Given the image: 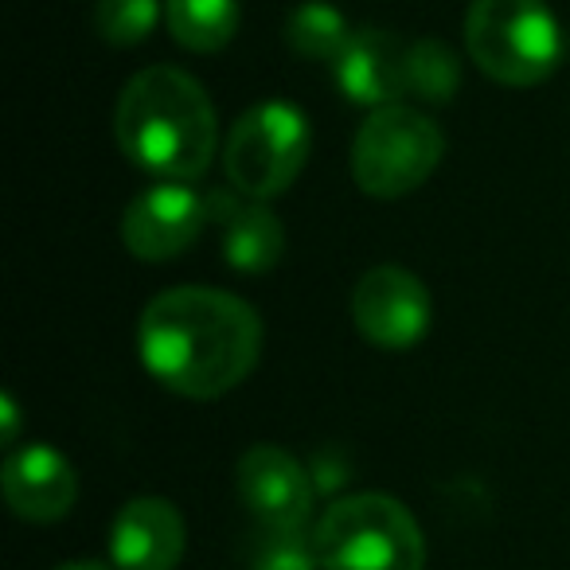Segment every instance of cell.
Segmentation results:
<instances>
[{
  "label": "cell",
  "mask_w": 570,
  "mask_h": 570,
  "mask_svg": "<svg viewBox=\"0 0 570 570\" xmlns=\"http://www.w3.org/2000/svg\"><path fill=\"white\" fill-rule=\"evenodd\" d=\"M141 360L157 383L184 399H219L254 372L262 321L243 297L207 285L157 294L137 328Z\"/></svg>",
  "instance_id": "cell-1"
},
{
  "label": "cell",
  "mask_w": 570,
  "mask_h": 570,
  "mask_svg": "<svg viewBox=\"0 0 570 570\" xmlns=\"http://www.w3.org/2000/svg\"><path fill=\"white\" fill-rule=\"evenodd\" d=\"M118 145L141 173L165 184H191L212 168L219 145V118L180 67H145L121 87L114 110Z\"/></svg>",
  "instance_id": "cell-2"
},
{
  "label": "cell",
  "mask_w": 570,
  "mask_h": 570,
  "mask_svg": "<svg viewBox=\"0 0 570 570\" xmlns=\"http://www.w3.org/2000/svg\"><path fill=\"white\" fill-rule=\"evenodd\" d=\"M321 570H422L426 567V539L406 504L387 492H356L328 512L317 528Z\"/></svg>",
  "instance_id": "cell-3"
},
{
  "label": "cell",
  "mask_w": 570,
  "mask_h": 570,
  "mask_svg": "<svg viewBox=\"0 0 570 570\" xmlns=\"http://www.w3.org/2000/svg\"><path fill=\"white\" fill-rule=\"evenodd\" d=\"M469 59L504 87H535L562 59V32L543 0H473L465 12Z\"/></svg>",
  "instance_id": "cell-4"
},
{
  "label": "cell",
  "mask_w": 570,
  "mask_h": 570,
  "mask_svg": "<svg viewBox=\"0 0 570 570\" xmlns=\"http://www.w3.org/2000/svg\"><path fill=\"white\" fill-rule=\"evenodd\" d=\"M445 137L426 114L395 102L372 110L352 141V176L375 199H403L442 165Z\"/></svg>",
  "instance_id": "cell-5"
},
{
  "label": "cell",
  "mask_w": 570,
  "mask_h": 570,
  "mask_svg": "<svg viewBox=\"0 0 570 570\" xmlns=\"http://www.w3.org/2000/svg\"><path fill=\"white\" fill-rule=\"evenodd\" d=\"M309 121L297 106L262 102L230 126L227 145H223V168L238 196L266 204L289 191V184L302 176L309 160Z\"/></svg>",
  "instance_id": "cell-6"
},
{
  "label": "cell",
  "mask_w": 570,
  "mask_h": 570,
  "mask_svg": "<svg viewBox=\"0 0 570 570\" xmlns=\"http://www.w3.org/2000/svg\"><path fill=\"white\" fill-rule=\"evenodd\" d=\"M352 321L367 344L406 352L430 333L434 302L419 274L403 266H375L352 289Z\"/></svg>",
  "instance_id": "cell-7"
},
{
  "label": "cell",
  "mask_w": 570,
  "mask_h": 570,
  "mask_svg": "<svg viewBox=\"0 0 570 570\" xmlns=\"http://www.w3.org/2000/svg\"><path fill=\"white\" fill-rule=\"evenodd\" d=\"M238 500L258 528L302 531L313 515V476L282 445H254L238 458Z\"/></svg>",
  "instance_id": "cell-8"
},
{
  "label": "cell",
  "mask_w": 570,
  "mask_h": 570,
  "mask_svg": "<svg viewBox=\"0 0 570 570\" xmlns=\"http://www.w3.org/2000/svg\"><path fill=\"white\" fill-rule=\"evenodd\" d=\"M207 223V199L188 184H153L121 215V243L141 262H168L196 246Z\"/></svg>",
  "instance_id": "cell-9"
},
{
  "label": "cell",
  "mask_w": 570,
  "mask_h": 570,
  "mask_svg": "<svg viewBox=\"0 0 570 570\" xmlns=\"http://www.w3.org/2000/svg\"><path fill=\"white\" fill-rule=\"evenodd\" d=\"M406 51L411 43L387 28H356L344 56L333 63L341 95L372 110L395 106L406 95Z\"/></svg>",
  "instance_id": "cell-10"
},
{
  "label": "cell",
  "mask_w": 570,
  "mask_h": 570,
  "mask_svg": "<svg viewBox=\"0 0 570 570\" xmlns=\"http://www.w3.org/2000/svg\"><path fill=\"white\" fill-rule=\"evenodd\" d=\"M188 547L184 515L160 497H137L110 528V554L118 570H176Z\"/></svg>",
  "instance_id": "cell-11"
},
{
  "label": "cell",
  "mask_w": 570,
  "mask_h": 570,
  "mask_svg": "<svg viewBox=\"0 0 570 570\" xmlns=\"http://www.w3.org/2000/svg\"><path fill=\"white\" fill-rule=\"evenodd\" d=\"M4 500L28 523H56L75 508L79 481L71 461L51 445H24L4 461Z\"/></svg>",
  "instance_id": "cell-12"
},
{
  "label": "cell",
  "mask_w": 570,
  "mask_h": 570,
  "mask_svg": "<svg viewBox=\"0 0 570 570\" xmlns=\"http://www.w3.org/2000/svg\"><path fill=\"white\" fill-rule=\"evenodd\" d=\"M207 219L223 227V254L243 274H262L285 254V227L262 199L212 196Z\"/></svg>",
  "instance_id": "cell-13"
},
{
  "label": "cell",
  "mask_w": 570,
  "mask_h": 570,
  "mask_svg": "<svg viewBox=\"0 0 570 570\" xmlns=\"http://www.w3.org/2000/svg\"><path fill=\"white\" fill-rule=\"evenodd\" d=\"M165 20L180 48L212 56L235 40L243 9L238 0H165Z\"/></svg>",
  "instance_id": "cell-14"
},
{
  "label": "cell",
  "mask_w": 570,
  "mask_h": 570,
  "mask_svg": "<svg viewBox=\"0 0 570 570\" xmlns=\"http://www.w3.org/2000/svg\"><path fill=\"white\" fill-rule=\"evenodd\" d=\"M352 40V28L344 12H336L325 0H305L294 17L285 20V43L302 59H317V63H336Z\"/></svg>",
  "instance_id": "cell-15"
},
{
  "label": "cell",
  "mask_w": 570,
  "mask_h": 570,
  "mask_svg": "<svg viewBox=\"0 0 570 570\" xmlns=\"http://www.w3.org/2000/svg\"><path fill=\"white\" fill-rule=\"evenodd\" d=\"M461 87V59L442 40H414L406 51V95L445 106Z\"/></svg>",
  "instance_id": "cell-16"
},
{
  "label": "cell",
  "mask_w": 570,
  "mask_h": 570,
  "mask_svg": "<svg viewBox=\"0 0 570 570\" xmlns=\"http://www.w3.org/2000/svg\"><path fill=\"white\" fill-rule=\"evenodd\" d=\"M246 570H321L317 539L309 531L258 528V535L246 543Z\"/></svg>",
  "instance_id": "cell-17"
},
{
  "label": "cell",
  "mask_w": 570,
  "mask_h": 570,
  "mask_svg": "<svg viewBox=\"0 0 570 570\" xmlns=\"http://www.w3.org/2000/svg\"><path fill=\"white\" fill-rule=\"evenodd\" d=\"M160 4L157 0H98L95 32L114 48H134L157 28Z\"/></svg>",
  "instance_id": "cell-18"
},
{
  "label": "cell",
  "mask_w": 570,
  "mask_h": 570,
  "mask_svg": "<svg viewBox=\"0 0 570 570\" xmlns=\"http://www.w3.org/2000/svg\"><path fill=\"white\" fill-rule=\"evenodd\" d=\"M0 414H4V426H0V442L9 445V453H12V445H17V438H20V406H17V399H12V395L0 399Z\"/></svg>",
  "instance_id": "cell-19"
},
{
  "label": "cell",
  "mask_w": 570,
  "mask_h": 570,
  "mask_svg": "<svg viewBox=\"0 0 570 570\" xmlns=\"http://www.w3.org/2000/svg\"><path fill=\"white\" fill-rule=\"evenodd\" d=\"M59 570H106V567H98V562H67V567H59Z\"/></svg>",
  "instance_id": "cell-20"
}]
</instances>
